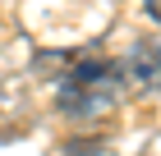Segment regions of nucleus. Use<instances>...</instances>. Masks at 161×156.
I'll use <instances>...</instances> for the list:
<instances>
[{
  "mask_svg": "<svg viewBox=\"0 0 161 156\" xmlns=\"http://www.w3.org/2000/svg\"><path fill=\"white\" fill-rule=\"evenodd\" d=\"M143 9H147V19H157V23H161V0H143Z\"/></svg>",
  "mask_w": 161,
  "mask_h": 156,
  "instance_id": "nucleus-2",
  "label": "nucleus"
},
{
  "mask_svg": "<svg viewBox=\"0 0 161 156\" xmlns=\"http://www.w3.org/2000/svg\"><path fill=\"white\" fill-rule=\"evenodd\" d=\"M129 73L143 87H161V46H138L129 55Z\"/></svg>",
  "mask_w": 161,
  "mask_h": 156,
  "instance_id": "nucleus-1",
  "label": "nucleus"
}]
</instances>
